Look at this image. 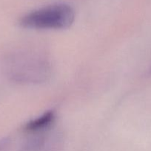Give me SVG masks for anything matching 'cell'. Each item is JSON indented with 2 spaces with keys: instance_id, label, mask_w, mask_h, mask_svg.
<instances>
[{
  "instance_id": "obj_1",
  "label": "cell",
  "mask_w": 151,
  "mask_h": 151,
  "mask_svg": "<svg viewBox=\"0 0 151 151\" xmlns=\"http://www.w3.org/2000/svg\"><path fill=\"white\" fill-rule=\"evenodd\" d=\"M75 13L67 4L58 3L28 13L20 19L21 26L35 29H62L71 26Z\"/></svg>"
},
{
  "instance_id": "obj_2",
  "label": "cell",
  "mask_w": 151,
  "mask_h": 151,
  "mask_svg": "<svg viewBox=\"0 0 151 151\" xmlns=\"http://www.w3.org/2000/svg\"><path fill=\"white\" fill-rule=\"evenodd\" d=\"M10 75L15 81L25 84L41 83L50 75V66L47 59L36 54L25 52L14 58Z\"/></svg>"
},
{
  "instance_id": "obj_3",
  "label": "cell",
  "mask_w": 151,
  "mask_h": 151,
  "mask_svg": "<svg viewBox=\"0 0 151 151\" xmlns=\"http://www.w3.org/2000/svg\"><path fill=\"white\" fill-rule=\"evenodd\" d=\"M56 118V115L54 111H47L41 116L26 122L23 130L29 134L46 132L53 125Z\"/></svg>"
},
{
  "instance_id": "obj_4",
  "label": "cell",
  "mask_w": 151,
  "mask_h": 151,
  "mask_svg": "<svg viewBox=\"0 0 151 151\" xmlns=\"http://www.w3.org/2000/svg\"><path fill=\"white\" fill-rule=\"evenodd\" d=\"M9 142L7 140L0 141V151H6L8 147Z\"/></svg>"
}]
</instances>
